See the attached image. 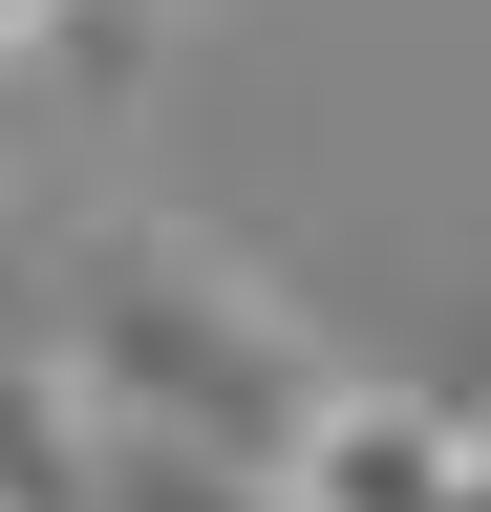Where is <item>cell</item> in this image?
I'll list each match as a JSON object with an SVG mask.
<instances>
[{
	"label": "cell",
	"mask_w": 491,
	"mask_h": 512,
	"mask_svg": "<svg viewBox=\"0 0 491 512\" xmlns=\"http://www.w3.org/2000/svg\"><path fill=\"white\" fill-rule=\"evenodd\" d=\"M43 384H65L86 427H129V448H257L299 427V320L257 278H214L193 235H86V256H43Z\"/></svg>",
	"instance_id": "1"
},
{
	"label": "cell",
	"mask_w": 491,
	"mask_h": 512,
	"mask_svg": "<svg viewBox=\"0 0 491 512\" xmlns=\"http://www.w3.org/2000/svg\"><path fill=\"white\" fill-rule=\"evenodd\" d=\"M449 470H470V406H427V384H299V427L257 448V491L278 512H449Z\"/></svg>",
	"instance_id": "2"
},
{
	"label": "cell",
	"mask_w": 491,
	"mask_h": 512,
	"mask_svg": "<svg viewBox=\"0 0 491 512\" xmlns=\"http://www.w3.org/2000/svg\"><path fill=\"white\" fill-rule=\"evenodd\" d=\"M0 512H86V406L43 384V320H0Z\"/></svg>",
	"instance_id": "3"
},
{
	"label": "cell",
	"mask_w": 491,
	"mask_h": 512,
	"mask_svg": "<svg viewBox=\"0 0 491 512\" xmlns=\"http://www.w3.org/2000/svg\"><path fill=\"white\" fill-rule=\"evenodd\" d=\"M86 512H278L235 448H129V427H86Z\"/></svg>",
	"instance_id": "4"
},
{
	"label": "cell",
	"mask_w": 491,
	"mask_h": 512,
	"mask_svg": "<svg viewBox=\"0 0 491 512\" xmlns=\"http://www.w3.org/2000/svg\"><path fill=\"white\" fill-rule=\"evenodd\" d=\"M449 512H491V427H470V470H449Z\"/></svg>",
	"instance_id": "5"
}]
</instances>
